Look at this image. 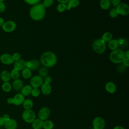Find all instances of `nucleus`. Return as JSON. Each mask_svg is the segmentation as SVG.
Masks as SVG:
<instances>
[{"label": "nucleus", "instance_id": "c9c22d12", "mask_svg": "<svg viewBox=\"0 0 129 129\" xmlns=\"http://www.w3.org/2000/svg\"><path fill=\"white\" fill-rule=\"evenodd\" d=\"M54 0H43V2L42 3L44 7L46 8L50 7L53 4Z\"/></svg>", "mask_w": 129, "mask_h": 129}, {"label": "nucleus", "instance_id": "39448f33", "mask_svg": "<svg viewBox=\"0 0 129 129\" xmlns=\"http://www.w3.org/2000/svg\"><path fill=\"white\" fill-rule=\"evenodd\" d=\"M22 118L25 122L30 123L36 119V114L35 112L31 109L25 110L22 113Z\"/></svg>", "mask_w": 129, "mask_h": 129}, {"label": "nucleus", "instance_id": "f8f14e48", "mask_svg": "<svg viewBox=\"0 0 129 129\" xmlns=\"http://www.w3.org/2000/svg\"><path fill=\"white\" fill-rule=\"evenodd\" d=\"M40 66L39 61L37 59H32L29 61H26L25 63V68H29L31 71H34L37 69Z\"/></svg>", "mask_w": 129, "mask_h": 129}, {"label": "nucleus", "instance_id": "412c9836", "mask_svg": "<svg viewBox=\"0 0 129 129\" xmlns=\"http://www.w3.org/2000/svg\"><path fill=\"white\" fill-rule=\"evenodd\" d=\"M108 46L109 48L111 50H114L117 49V48L119 47L117 39H112L110 41L108 42Z\"/></svg>", "mask_w": 129, "mask_h": 129}, {"label": "nucleus", "instance_id": "e433bc0d", "mask_svg": "<svg viewBox=\"0 0 129 129\" xmlns=\"http://www.w3.org/2000/svg\"><path fill=\"white\" fill-rule=\"evenodd\" d=\"M24 2L30 5H35L39 3L40 0H24Z\"/></svg>", "mask_w": 129, "mask_h": 129}, {"label": "nucleus", "instance_id": "f03ea898", "mask_svg": "<svg viewBox=\"0 0 129 129\" xmlns=\"http://www.w3.org/2000/svg\"><path fill=\"white\" fill-rule=\"evenodd\" d=\"M40 62L45 67L50 68L54 66L57 62L56 55L51 51H46L43 53L40 56Z\"/></svg>", "mask_w": 129, "mask_h": 129}, {"label": "nucleus", "instance_id": "9d476101", "mask_svg": "<svg viewBox=\"0 0 129 129\" xmlns=\"http://www.w3.org/2000/svg\"><path fill=\"white\" fill-rule=\"evenodd\" d=\"M50 114V110L48 107H43L41 108L38 112V118L43 121L47 120Z\"/></svg>", "mask_w": 129, "mask_h": 129}, {"label": "nucleus", "instance_id": "09e8293b", "mask_svg": "<svg viewBox=\"0 0 129 129\" xmlns=\"http://www.w3.org/2000/svg\"><path fill=\"white\" fill-rule=\"evenodd\" d=\"M124 55L125 58H129V50H126L124 52Z\"/></svg>", "mask_w": 129, "mask_h": 129}, {"label": "nucleus", "instance_id": "4be33fe9", "mask_svg": "<svg viewBox=\"0 0 129 129\" xmlns=\"http://www.w3.org/2000/svg\"><path fill=\"white\" fill-rule=\"evenodd\" d=\"M32 89V87L30 86V85H25L21 89V94L24 96H29L31 94Z\"/></svg>", "mask_w": 129, "mask_h": 129}, {"label": "nucleus", "instance_id": "2f4dec72", "mask_svg": "<svg viewBox=\"0 0 129 129\" xmlns=\"http://www.w3.org/2000/svg\"><path fill=\"white\" fill-rule=\"evenodd\" d=\"M68 5L72 8H76L80 4L79 0H69L68 2Z\"/></svg>", "mask_w": 129, "mask_h": 129}, {"label": "nucleus", "instance_id": "b1692460", "mask_svg": "<svg viewBox=\"0 0 129 129\" xmlns=\"http://www.w3.org/2000/svg\"><path fill=\"white\" fill-rule=\"evenodd\" d=\"M22 104L25 110L31 109L33 106V102L30 99H25Z\"/></svg>", "mask_w": 129, "mask_h": 129}, {"label": "nucleus", "instance_id": "3c124183", "mask_svg": "<svg viewBox=\"0 0 129 129\" xmlns=\"http://www.w3.org/2000/svg\"><path fill=\"white\" fill-rule=\"evenodd\" d=\"M4 1H5V0H0V2H3Z\"/></svg>", "mask_w": 129, "mask_h": 129}, {"label": "nucleus", "instance_id": "58836bf2", "mask_svg": "<svg viewBox=\"0 0 129 129\" xmlns=\"http://www.w3.org/2000/svg\"><path fill=\"white\" fill-rule=\"evenodd\" d=\"M6 10V5L4 2H0V13H3Z\"/></svg>", "mask_w": 129, "mask_h": 129}, {"label": "nucleus", "instance_id": "7ed1b4c3", "mask_svg": "<svg viewBox=\"0 0 129 129\" xmlns=\"http://www.w3.org/2000/svg\"><path fill=\"white\" fill-rule=\"evenodd\" d=\"M124 52L121 49H116L112 50L109 54V59L110 61L115 64L122 63L123 60L125 58Z\"/></svg>", "mask_w": 129, "mask_h": 129}, {"label": "nucleus", "instance_id": "cd10ccee", "mask_svg": "<svg viewBox=\"0 0 129 129\" xmlns=\"http://www.w3.org/2000/svg\"><path fill=\"white\" fill-rule=\"evenodd\" d=\"M118 42V45L120 48H125L127 46L128 41L127 40L123 38H119L117 39Z\"/></svg>", "mask_w": 129, "mask_h": 129}, {"label": "nucleus", "instance_id": "a211bd4d", "mask_svg": "<svg viewBox=\"0 0 129 129\" xmlns=\"http://www.w3.org/2000/svg\"><path fill=\"white\" fill-rule=\"evenodd\" d=\"M0 78L4 82H9L11 79L10 73L7 70H4L1 73Z\"/></svg>", "mask_w": 129, "mask_h": 129}, {"label": "nucleus", "instance_id": "79ce46f5", "mask_svg": "<svg viewBox=\"0 0 129 129\" xmlns=\"http://www.w3.org/2000/svg\"><path fill=\"white\" fill-rule=\"evenodd\" d=\"M52 82V78L50 76H46L44 78V82L50 83Z\"/></svg>", "mask_w": 129, "mask_h": 129}, {"label": "nucleus", "instance_id": "dca6fc26", "mask_svg": "<svg viewBox=\"0 0 129 129\" xmlns=\"http://www.w3.org/2000/svg\"><path fill=\"white\" fill-rule=\"evenodd\" d=\"M18 126L17 122L15 119L10 118L5 121L4 126L6 129H16Z\"/></svg>", "mask_w": 129, "mask_h": 129}, {"label": "nucleus", "instance_id": "aec40b11", "mask_svg": "<svg viewBox=\"0 0 129 129\" xmlns=\"http://www.w3.org/2000/svg\"><path fill=\"white\" fill-rule=\"evenodd\" d=\"M43 121L42 120L37 118L35 119L32 123V126L33 129H41L43 127Z\"/></svg>", "mask_w": 129, "mask_h": 129}, {"label": "nucleus", "instance_id": "a18cd8bd", "mask_svg": "<svg viewBox=\"0 0 129 129\" xmlns=\"http://www.w3.org/2000/svg\"><path fill=\"white\" fill-rule=\"evenodd\" d=\"M57 2L59 4H67L69 0H57Z\"/></svg>", "mask_w": 129, "mask_h": 129}, {"label": "nucleus", "instance_id": "6ab92c4d", "mask_svg": "<svg viewBox=\"0 0 129 129\" xmlns=\"http://www.w3.org/2000/svg\"><path fill=\"white\" fill-rule=\"evenodd\" d=\"M23 87V82L21 79H18L15 80L13 83L12 87L16 91H19L21 90Z\"/></svg>", "mask_w": 129, "mask_h": 129}, {"label": "nucleus", "instance_id": "a878e982", "mask_svg": "<svg viewBox=\"0 0 129 129\" xmlns=\"http://www.w3.org/2000/svg\"><path fill=\"white\" fill-rule=\"evenodd\" d=\"M101 39L105 42H109L112 39V34L110 32H106L103 34Z\"/></svg>", "mask_w": 129, "mask_h": 129}, {"label": "nucleus", "instance_id": "f257e3e1", "mask_svg": "<svg viewBox=\"0 0 129 129\" xmlns=\"http://www.w3.org/2000/svg\"><path fill=\"white\" fill-rule=\"evenodd\" d=\"M45 8L42 3H38L33 5L30 9L29 15L31 18L34 21H40L45 15Z\"/></svg>", "mask_w": 129, "mask_h": 129}, {"label": "nucleus", "instance_id": "6e6552de", "mask_svg": "<svg viewBox=\"0 0 129 129\" xmlns=\"http://www.w3.org/2000/svg\"><path fill=\"white\" fill-rule=\"evenodd\" d=\"M17 27L16 23L13 21H8L5 22L2 26L3 30L7 33L14 31Z\"/></svg>", "mask_w": 129, "mask_h": 129}, {"label": "nucleus", "instance_id": "de8ad7c7", "mask_svg": "<svg viewBox=\"0 0 129 129\" xmlns=\"http://www.w3.org/2000/svg\"><path fill=\"white\" fill-rule=\"evenodd\" d=\"M4 23H5V21L4 19L2 17H0V27H2Z\"/></svg>", "mask_w": 129, "mask_h": 129}, {"label": "nucleus", "instance_id": "0eeeda50", "mask_svg": "<svg viewBox=\"0 0 129 129\" xmlns=\"http://www.w3.org/2000/svg\"><path fill=\"white\" fill-rule=\"evenodd\" d=\"M116 9L117 11L118 15L123 16H126L129 13V6L124 3H120L117 7Z\"/></svg>", "mask_w": 129, "mask_h": 129}, {"label": "nucleus", "instance_id": "ea45409f", "mask_svg": "<svg viewBox=\"0 0 129 129\" xmlns=\"http://www.w3.org/2000/svg\"><path fill=\"white\" fill-rule=\"evenodd\" d=\"M110 2L114 6L117 7L120 3L121 0H110Z\"/></svg>", "mask_w": 129, "mask_h": 129}, {"label": "nucleus", "instance_id": "f704fd0d", "mask_svg": "<svg viewBox=\"0 0 129 129\" xmlns=\"http://www.w3.org/2000/svg\"><path fill=\"white\" fill-rule=\"evenodd\" d=\"M109 16L112 18H115L118 16V13L116 9H112L109 11Z\"/></svg>", "mask_w": 129, "mask_h": 129}, {"label": "nucleus", "instance_id": "1a4fd4ad", "mask_svg": "<svg viewBox=\"0 0 129 129\" xmlns=\"http://www.w3.org/2000/svg\"><path fill=\"white\" fill-rule=\"evenodd\" d=\"M43 83V78L39 75L34 76L32 77L30 81V86L32 88H39Z\"/></svg>", "mask_w": 129, "mask_h": 129}, {"label": "nucleus", "instance_id": "603ef678", "mask_svg": "<svg viewBox=\"0 0 129 129\" xmlns=\"http://www.w3.org/2000/svg\"><path fill=\"white\" fill-rule=\"evenodd\" d=\"M91 129H94V128H93H93H91Z\"/></svg>", "mask_w": 129, "mask_h": 129}, {"label": "nucleus", "instance_id": "49530a36", "mask_svg": "<svg viewBox=\"0 0 129 129\" xmlns=\"http://www.w3.org/2000/svg\"><path fill=\"white\" fill-rule=\"evenodd\" d=\"M7 103L9 104H13V98H9L7 99Z\"/></svg>", "mask_w": 129, "mask_h": 129}, {"label": "nucleus", "instance_id": "473e14b6", "mask_svg": "<svg viewBox=\"0 0 129 129\" xmlns=\"http://www.w3.org/2000/svg\"><path fill=\"white\" fill-rule=\"evenodd\" d=\"M40 91L38 88H33L31 90V94L33 97H37L40 95Z\"/></svg>", "mask_w": 129, "mask_h": 129}, {"label": "nucleus", "instance_id": "4c0bfd02", "mask_svg": "<svg viewBox=\"0 0 129 129\" xmlns=\"http://www.w3.org/2000/svg\"><path fill=\"white\" fill-rule=\"evenodd\" d=\"M12 56H13V58H14L15 61L17 60H18V59L21 58V54L19 53H18V52L14 53L12 55Z\"/></svg>", "mask_w": 129, "mask_h": 129}, {"label": "nucleus", "instance_id": "423d86ee", "mask_svg": "<svg viewBox=\"0 0 129 129\" xmlns=\"http://www.w3.org/2000/svg\"><path fill=\"white\" fill-rule=\"evenodd\" d=\"M92 124L94 129H103L105 126V121L102 117L97 116L93 120Z\"/></svg>", "mask_w": 129, "mask_h": 129}, {"label": "nucleus", "instance_id": "393cba45", "mask_svg": "<svg viewBox=\"0 0 129 129\" xmlns=\"http://www.w3.org/2000/svg\"><path fill=\"white\" fill-rule=\"evenodd\" d=\"M22 77L25 79H29L32 76V72L29 68H25L22 71Z\"/></svg>", "mask_w": 129, "mask_h": 129}, {"label": "nucleus", "instance_id": "9b49d317", "mask_svg": "<svg viewBox=\"0 0 129 129\" xmlns=\"http://www.w3.org/2000/svg\"><path fill=\"white\" fill-rule=\"evenodd\" d=\"M0 60L2 63L7 65L12 64L15 61L12 55L9 53L2 54L0 56Z\"/></svg>", "mask_w": 129, "mask_h": 129}, {"label": "nucleus", "instance_id": "c756f323", "mask_svg": "<svg viewBox=\"0 0 129 129\" xmlns=\"http://www.w3.org/2000/svg\"><path fill=\"white\" fill-rule=\"evenodd\" d=\"M12 88V85L9 82H4L2 86V90L5 92H10Z\"/></svg>", "mask_w": 129, "mask_h": 129}, {"label": "nucleus", "instance_id": "72a5a7b5", "mask_svg": "<svg viewBox=\"0 0 129 129\" xmlns=\"http://www.w3.org/2000/svg\"><path fill=\"white\" fill-rule=\"evenodd\" d=\"M66 4H59L56 7V10L59 13H62L66 11Z\"/></svg>", "mask_w": 129, "mask_h": 129}, {"label": "nucleus", "instance_id": "f3484780", "mask_svg": "<svg viewBox=\"0 0 129 129\" xmlns=\"http://www.w3.org/2000/svg\"><path fill=\"white\" fill-rule=\"evenodd\" d=\"M105 89L109 93L113 94L116 91V86L114 83L112 82H108L105 84Z\"/></svg>", "mask_w": 129, "mask_h": 129}, {"label": "nucleus", "instance_id": "37998d69", "mask_svg": "<svg viewBox=\"0 0 129 129\" xmlns=\"http://www.w3.org/2000/svg\"><path fill=\"white\" fill-rule=\"evenodd\" d=\"M5 122V120L4 119V118L2 116H0V126L4 125Z\"/></svg>", "mask_w": 129, "mask_h": 129}, {"label": "nucleus", "instance_id": "c03bdc74", "mask_svg": "<svg viewBox=\"0 0 129 129\" xmlns=\"http://www.w3.org/2000/svg\"><path fill=\"white\" fill-rule=\"evenodd\" d=\"M3 117L4 118V119H5V121H7V120H9V119H10V116H9V115L8 114H4V115H3Z\"/></svg>", "mask_w": 129, "mask_h": 129}, {"label": "nucleus", "instance_id": "4468645a", "mask_svg": "<svg viewBox=\"0 0 129 129\" xmlns=\"http://www.w3.org/2000/svg\"><path fill=\"white\" fill-rule=\"evenodd\" d=\"M25 100V97L21 93L16 94L13 98V104L18 106L21 105Z\"/></svg>", "mask_w": 129, "mask_h": 129}, {"label": "nucleus", "instance_id": "5701e85b", "mask_svg": "<svg viewBox=\"0 0 129 129\" xmlns=\"http://www.w3.org/2000/svg\"><path fill=\"white\" fill-rule=\"evenodd\" d=\"M100 8L104 10H106L109 9L111 6V3L110 0H100L99 2Z\"/></svg>", "mask_w": 129, "mask_h": 129}, {"label": "nucleus", "instance_id": "ddd939ff", "mask_svg": "<svg viewBox=\"0 0 129 129\" xmlns=\"http://www.w3.org/2000/svg\"><path fill=\"white\" fill-rule=\"evenodd\" d=\"M40 87H41V91L43 95H48L51 93L52 91V88L50 83L43 82Z\"/></svg>", "mask_w": 129, "mask_h": 129}, {"label": "nucleus", "instance_id": "c85d7f7f", "mask_svg": "<svg viewBox=\"0 0 129 129\" xmlns=\"http://www.w3.org/2000/svg\"><path fill=\"white\" fill-rule=\"evenodd\" d=\"M38 74L39 76H40L42 78H45V77L47 76L48 75L47 69L45 67H41L39 69L38 71Z\"/></svg>", "mask_w": 129, "mask_h": 129}, {"label": "nucleus", "instance_id": "a19ab883", "mask_svg": "<svg viewBox=\"0 0 129 129\" xmlns=\"http://www.w3.org/2000/svg\"><path fill=\"white\" fill-rule=\"evenodd\" d=\"M122 63L125 67H129V58H125L123 60Z\"/></svg>", "mask_w": 129, "mask_h": 129}, {"label": "nucleus", "instance_id": "2eb2a0df", "mask_svg": "<svg viewBox=\"0 0 129 129\" xmlns=\"http://www.w3.org/2000/svg\"><path fill=\"white\" fill-rule=\"evenodd\" d=\"M26 61L22 58H20L16 60L14 62V69L19 71H22L25 68V63Z\"/></svg>", "mask_w": 129, "mask_h": 129}, {"label": "nucleus", "instance_id": "bb28decb", "mask_svg": "<svg viewBox=\"0 0 129 129\" xmlns=\"http://www.w3.org/2000/svg\"><path fill=\"white\" fill-rule=\"evenodd\" d=\"M54 127V123L49 120H46L43 121V127L44 129H52Z\"/></svg>", "mask_w": 129, "mask_h": 129}, {"label": "nucleus", "instance_id": "20e7f679", "mask_svg": "<svg viewBox=\"0 0 129 129\" xmlns=\"http://www.w3.org/2000/svg\"><path fill=\"white\" fill-rule=\"evenodd\" d=\"M92 47L93 50L98 54L103 53L106 48V43L101 38L95 39L92 43Z\"/></svg>", "mask_w": 129, "mask_h": 129}, {"label": "nucleus", "instance_id": "8fccbe9b", "mask_svg": "<svg viewBox=\"0 0 129 129\" xmlns=\"http://www.w3.org/2000/svg\"><path fill=\"white\" fill-rule=\"evenodd\" d=\"M113 129H125L123 126L120 125H117L115 126Z\"/></svg>", "mask_w": 129, "mask_h": 129}, {"label": "nucleus", "instance_id": "7c9ffc66", "mask_svg": "<svg viewBox=\"0 0 129 129\" xmlns=\"http://www.w3.org/2000/svg\"><path fill=\"white\" fill-rule=\"evenodd\" d=\"M10 76H11V78H12V79H13L14 80L18 79L20 77L19 72L18 71L13 69L10 72Z\"/></svg>", "mask_w": 129, "mask_h": 129}]
</instances>
